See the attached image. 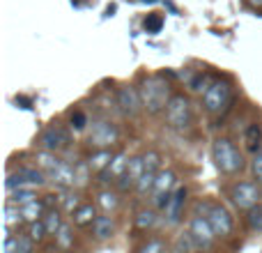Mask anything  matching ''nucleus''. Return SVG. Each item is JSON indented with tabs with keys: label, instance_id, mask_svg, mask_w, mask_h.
<instances>
[{
	"label": "nucleus",
	"instance_id": "obj_14",
	"mask_svg": "<svg viewBox=\"0 0 262 253\" xmlns=\"http://www.w3.org/2000/svg\"><path fill=\"white\" fill-rule=\"evenodd\" d=\"M127 166H129V157L124 152L120 154H113V159H111V163L101 171V182L104 184H115V182L120 180V177L127 173Z\"/></svg>",
	"mask_w": 262,
	"mask_h": 253
},
{
	"label": "nucleus",
	"instance_id": "obj_18",
	"mask_svg": "<svg viewBox=\"0 0 262 253\" xmlns=\"http://www.w3.org/2000/svg\"><path fill=\"white\" fill-rule=\"evenodd\" d=\"M21 212H23V221H37V219H41L44 217V212H46V203L44 200H30V203H26V205H21Z\"/></svg>",
	"mask_w": 262,
	"mask_h": 253
},
{
	"label": "nucleus",
	"instance_id": "obj_21",
	"mask_svg": "<svg viewBox=\"0 0 262 253\" xmlns=\"http://www.w3.org/2000/svg\"><path fill=\"white\" fill-rule=\"evenodd\" d=\"M111 159H113V152H111L108 147H101L97 154H92L90 159H88V166H90V171H97L101 173L106 166L111 163Z\"/></svg>",
	"mask_w": 262,
	"mask_h": 253
},
{
	"label": "nucleus",
	"instance_id": "obj_15",
	"mask_svg": "<svg viewBox=\"0 0 262 253\" xmlns=\"http://www.w3.org/2000/svg\"><path fill=\"white\" fill-rule=\"evenodd\" d=\"M184 200H186V189H184V186H177V189L170 194V200H168V205L163 207L168 226H175V223H180L182 209H184Z\"/></svg>",
	"mask_w": 262,
	"mask_h": 253
},
{
	"label": "nucleus",
	"instance_id": "obj_6",
	"mask_svg": "<svg viewBox=\"0 0 262 253\" xmlns=\"http://www.w3.org/2000/svg\"><path fill=\"white\" fill-rule=\"evenodd\" d=\"M118 138H120V131L111 120H95L90 126V134H88V143L97 150L111 147L113 143H118Z\"/></svg>",
	"mask_w": 262,
	"mask_h": 253
},
{
	"label": "nucleus",
	"instance_id": "obj_25",
	"mask_svg": "<svg viewBox=\"0 0 262 253\" xmlns=\"http://www.w3.org/2000/svg\"><path fill=\"white\" fill-rule=\"evenodd\" d=\"M7 203H14V205H26V203H30V200H35L37 196L32 194V191H26L23 186H18V189H12V191H7Z\"/></svg>",
	"mask_w": 262,
	"mask_h": 253
},
{
	"label": "nucleus",
	"instance_id": "obj_10",
	"mask_svg": "<svg viewBox=\"0 0 262 253\" xmlns=\"http://www.w3.org/2000/svg\"><path fill=\"white\" fill-rule=\"evenodd\" d=\"M175 182H177V177H175V173H172V171H159L157 182H154V189H152L154 205H157L159 209H163L168 205Z\"/></svg>",
	"mask_w": 262,
	"mask_h": 253
},
{
	"label": "nucleus",
	"instance_id": "obj_39",
	"mask_svg": "<svg viewBox=\"0 0 262 253\" xmlns=\"http://www.w3.org/2000/svg\"><path fill=\"white\" fill-rule=\"evenodd\" d=\"M249 5H253V7H262V0H249Z\"/></svg>",
	"mask_w": 262,
	"mask_h": 253
},
{
	"label": "nucleus",
	"instance_id": "obj_35",
	"mask_svg": "<svg viewBox=\"0 0 262 253\" xmlns=\"http://www.w3.org/2000/svg\"><path fill=\"white\" fill-rule=\"evenodd\" d=\"M249 226H251V230H262V209L258 205H255L249 214Z\"/></svg>",
	"mask_w": 262,
	"mask_h": 253
},
{
	"label": "nucleus",
	"instance_id": "obj_38",
	"mask_svg": "<svg viewBox=\"0 0 262 253\" xmlns=\"http://www.w3.org/2000/svg\"><path fill=\"white\" fill-rule=\"evenodd\" d=\"M16 104H23V109H30L32 101L28 99V97H16Z\"/></svg>",
	"mask_w": 262,
	"mask_h": 253
},
{
	"label": "nucleus",
	"instance_id": "obj_36",
	"mask_svg": "<svg viewBox=\"0 0 262 253\" xmlns=\"http://www.w3.org/2000/svg\"><path fill=\"white\" fill-rule=\"evenodd\" d=\"M251 171H253V177L258 182H262V147L253 154V163H251Z\"/></svg>",
	"mask_w": 262,
	"mask_h": 253
},
{
	"label": "nucleus",
	"instance_id": "obj_4",
	"mask_svg": "<svg viewBox=\"0 0 262 253\" xmlns=\"http://www.w3.org/2000/svg\"><path fill=\"white\" fill-rule=\"evenodd\" d=\"M195 212L203 214V217H207V221L212 223L216 237H228V235H232V230H235V221H232L230 212H228L223 205L203 200V203L195 205Z\"/></svg>",
	"mask_w": 262,
	"mask_h": 253
},
{
	"label": "nucleus",
	"instance_id": "obj_33",
	"mask_svg": "<svg viewBox=\"0 0 262 253\" xmlns=\"http://www.w3.org/2000/svg\"><path fill=\"white\" fill-rule=\"evenodd\" d=\"M81 198H78V194H67V196H64V198H62V207L64 209H67V212H76V209L78 207H81Z\"/></svg>",
	"mask_w": 262,
	"mask_h": 253
},
{
	"label": "nucleus",
	"instance_id": "obj_17",
	"mask_svg": "<svg viewBox=\"0 0 262 253\" xmlns=\"http://www.w3.org/2000/svg\"><path fill=\"white\" fill-rule=\"evenodd\" d=\"M113 233H115V223L108 214L95 219V223H92V235H95L97 240H111Z\"/></svg>",
	"mask_w": 262,
	"mask_h": 253
},
{
	"label": "nucleus",
	"instance_id": "obj_2",
	"mask_svg": "<svg viewBox=\"0 0 262 253\" xmlns=\"http://www.w3.org/2000/svg\"><path fill=\"white\" fill-rule=\"evenodd\" d=\"M232 101H235V95H232V88L228 81L214 78L212 83H207V88H205V92H203V104L209 115L223 118V115L230 111Z\"/></svg>",
	"mask_w": 262,
	"mask_h": 253
},
{
	"label": "nucleus",
	"instance_id": "obj_31",
	"mask_svg": "<svg viewBox=\"0 0 262 253\" xmlns=\"http://www.w3.org/2000/svg\"><path fill=\"white\" fill-rule=\"evenodd\" d=\"M55 244L60 246V249H69V246L74 244V237H72V230H69V226H60V230L55 233Z\"/></svg>",
	"mask_w": 262,
	"mask_h": 253
},
{
	"label": "nucleus",
	"instance_id": "obj_19",
	"mask_svg": "<svg viewBox=\"0 0 262 253\" xmlns=\"http://www.w3.org/2000/svg\"><path fill=\"white\" fill-rule=\"evenodd\" d=\"M244 143H246V150L249 152H258L260 150V143H262V126L258 122H253V124H249L246 126V131H244Z\"/></svg>",
	"mask_w": 262,
	"mask_h": 253
},
{
	"label": "nucleus",
	"instance_id": "obj_1",
	"mask_svg": "<svg viewBox=\"0 0 262 253\" xmlns=\"http://www.w3.org/2000/svg\"><path fill=\"white\" fill-rule=\"evenodd\" d=\"M140 97H143V109L149 115H157L166 109V104L170 101L172 92H170V83L161 76V74H152L145 76L140 83Z\"/></svg>",
	"mask_w": 262,
	"mask_h": 253
},
{
	"label": "nucleus",
	"instance_id": "obj_34",
	"mask_svg": "<svg viewBox=\"0 0 262 253\" xmlns=\"http://www.w3.org/2000/svg\"><path fill=\"white\" fill-rule=\"evenodd\" d=\"M69 122H72V126L76 131H83L85 129V124H88V115L83 113V111H74L72 118H69Z\"/></svg>",
	"mask_w": 262,
	"mask_h": 253
},
{
	"label": "nucleus",
	"instance_id": "obj_8",
	"mask_svg": "<svg viewBox=\"0 0 262 253\" xmlns=\"http://www.w3.org/2000/svg\"><path fill=\"white\" fill-rule=\"evenodd\" d=\"M230 198L235 207H239L242 212H251L260 203V191L253 182H237L230 189Z\"/></svg>",
	"mask_w": 262,
	"mask_h": 253
},
{
	"label": "nucleus",
	"instance_id": "obj_5",
	"mask_svg": "<svg viewBox=\"0 0 262 253\" xmlns=\"http://www.w3.org/2000/svg\"><path fill=\"white\" fill-rule=\"evenodd\" d=\"M166 113V122L170 129L184 131L191 126V120H193V111H191V101L186 95H172L170 101L163 109Z\"/></svg>",
	"mask_w": 262,
	"mask_h": 253
},
{
	"label": "nucleus",
	"instance_id": "obj_3",
	"mask_svg": "<svg viewBox=\"0 0 262 253\" xmlns=\"http://www.w3.org/2000/svg\"><path fill=\"white\" fill-rule=\"evenodd\" d=\"M212 159L223 175H237L244 168V157L228 138H216L212 145Z\"/></svg>",
	"mask_w": 262,
	"mask_h": 253
},
{
	"label": "nucleus",
	"instance_id": "obj_16",
	"mask_svg": "<svg viewBox=\"0 0 262 253\" xmlns=\"http://www.w3.org/2000/svg\"><path fill=\"white\" fill-rule=\"evenodd\" d=\"M32 244L35 242L30 237H18V235L7 233V237H5V253H30Z\"/></svg>",
	"mask_w": 262,
	"mask_h": 253
},
{
	"label": "nucleus",
	"instance_id": "obj_24",
	"mask_svg": "<svg viewBox=\"0 0 262 253\" xmlns=\"http://www.w3.org/2000/svg\"><path fill=\"white\" fill-rule=\"evenodd\" d=\"M154 223H157L154 209H140V212L136 214V228H138V230H149V228H154Z\"/></svg>",
	"mask_w": 262,
	"mask_h": 253
},
{
	"label": "nucleus",
	"instance_id": "obj_23",
	"mask_svg": "<svg viewBox=\"0 0 262 253\" xmlns=\"http://www.w3.org/2000/svg\"><path fill=\"white\" fill-rule=\"evenodd\" d=\"M41 221H44V226H46V233H49V235H53V237H55V233L60 230V226H62L58 209H46L44 217H41Z\"/></svg>",
	"mask_w": 262,
	"mask_h": 253
},
{
	"label": "nucleus",
	"instance_id": "obj_29",
	"mask_svg": "<svg viewBox=\"0 0 262 253\" xmlns=\"http://www.w3.org/2000/svg\"><path fill=\"white\" fill-rule=\"evenodd\" d=\"M97 203L101 205V207L106 209V212H113V209H118L120 200H118V194H113V191H101L99 196H97Z\"/></svg>",
	"mask_w": 262,
	"mask_h": 253
},
{
	"label": "nucleus",
	"instance_id": "obj_40",
	"mask_svg": "<svg viewBox=\"0 0 262 253\" xmlns=\"http://www.w3.org/2000/svg\"><path fill=\"white\" fill-rule=\"evenodd\" d=\"M138 3H157V0H138Z\"/></svg>",
	"mask_w": 262,
	"mask_h": 253
},
{
	"label": "nucleus",
	"instance_id": "obj_27",
	"mask_svg": "<svg viewBox=\"0 0 262 253\" xmlns=\"http://www.w3.org/2000/svg\"><path fill=\"white\" fill-rule=\"evenodd\" d=\"M172 249H175V251H195V249H200V246H198V242L193 240V235H191V233H182V235H177Z\"/></svg>",
	"mask_w": 262,
	"mask_h": 253
},
{
	"label": "nucleus",
	"instance_id": "obj_9",
	"mask_svg": "<svg viewBox=\"0 0 262 253\" xmlns=\"http://www.w3.org/2000/svg\"><path fill=\"white\" fill-rule=\"evenodd\" d=\"M115 99H118L122 115H127V118H138L140 111H145L140 90H136L134 86H120L118 92H115Z\"/></svg>",
	"mask_w": 262,
	"mask_h": 253
},
{
	"label": "nucleus",
	"instance_id": "obj_11",
	"mask_svg": "<svg viewBox=\"0 0 262 253\" xmlns=\"http://www.w3.org/2000/svg\"><path fill=\"white\" fill-rule=\"evenodd\" d=\"M189 233L193 235V240L198 242L200 249H209V246L214 244V237H216V233H214L212 223H209L207 217H203V214H195V217L191 219Z\"/></svg>",
	"mask_w": 262,
	"mask_h": 253
},
{
	"label": "nucleus",
	"instance_id": "obj_26",
	"mask_svg": "<svg viewBox=\"0 0 262 253\" xmlns=\"http://www.w3.org/2000/svg\"><path fill=\"white\" fill-rule=\"evenodd\" d=\"M157 175L159 173H152V171H145L143 175H140L138 184H136V191H138L140 196H147L149 191L154 189V182H157Z\"/></svg>",
	"mask_w": 262,
	"mask_h": 253
},
{
	"label": "nucleus",
	"instance_id": "obj_13",
	"mask_svg": "<svg viewBox=\"0 0 262 253\" xmlns=\"http://www.w3.org/2000/svg\"><path fill=\"white\" fill-rule=\"evenodd\" d=\"M46 175H49V182H53L55 186H62V189L76 184V168H72L64 161H58L51 171H46Z\"/></svg>",
	"mask_w": 262,
	"mask_h": 253
},
{
	"label": "nucleus",
	"instance_id": "obj_20",
	"mask_svg": "<svg viewBox=\"0 0 262 253\" xmlns=\"http://www.w3.org/2000/svg\"><path fill=\"white\" fill-rule=\"evenodd\" d=\"M95 219H97V209L92 203H83L81 207L74 212V223H76V226H92Z\"/></svg>",
	"mask_w": 262,
	"mask_h": 253
},
{
	"label": "nucleus",
	"instance_id": "obj_12",
	"mask_svg": "<svg viewBox=\"0 0 262 253\" xmlns=\"http://www.w3.org/2000/svg\"><path fill=\"white\" fill-rule=\"evenodd\" d=\"M143 173H145V157H134V159H129L127 173H124L115 184H118V189L122 191V194H127V191L136 189V184H138V180H140Z\"/></svg>",
	"mask_w": 262,
	"mask_h": 253
},
{
	"label": "nucleus",
	"instance_id": "obj_37",
	"mask_svg": "<svg viewBox=\"0 0 262 253\" xmlns=\"http://www.w3.org/2000/svg\"><path fill=\"white\" fill-rule=\"evenodd\" d=\"M143 253H154V251H166V244L163 242H147V244L140 246Z\"/></svg>",
	"mask_w": 262,
	"mask_h": 253
},
{
	"label": "nucleus",
	"instance_id": "obj_22",
	"mask_svg": "<svg viewBox=\"0 0 262 253\" xmlns=\"http://www.w3.org/2000/svg\"><path fill=\"white\" fill-rule=\"evenodd\" d=\"M21 221H23L21 205L7 203V207H5V228H7V233H12V228L16 226V223H21Z\"/></svg>",
	"mask_w": 262,
	"mask_h": 253
},
{
	"label": "nucleus",
	"instance_id": "obj_32",
	"mask_svg": "<svg viewBox=\"0 0 262 253\" xmlns=\"http://www.w3.org/2000/svg\"><path fill=\"white\" fill-rule=\"evenodd\" d=\"M143 157H145V171H152V173L161 171V154H159V152L149 150V152L143 154Z\"/></svg>",
	"mask_w": 262,
	"mask_h": 253
},
{
	"label": "nucleus",
	"instance_id": "obj_7",
	"mask_svg": "<svg viewBox=\"0 0 262 253\" xmlns=\"http://www.w3.org/2000/svg\"><path fill=\"white\" fill-rule=\"evenodd\" d=\"M39 145L41 150H49V152H62L69 147V131L64 124L53 122L49 124L39 136Z\"/></svg>",
	"mask_w": 262,
	"mask_h": 253
},
{
	"label": "nucleus",
	"instance_id": "obj_30",
	"mask_svg": "<svg viewBox=\"0 0 262 253\" xmlns=\"http://www.w3.org/2000/svg\"><path fill=\"white\" fill-rule=\"evenodd\" d=\"M143 28L149 32V35H157V32H161V28H163V16L161 14H147L143 21Z\"/></svg>",
	"mask_w": 262,
	"mask_h": 253
},
{
	"label": "nucleus",
	"instance_id": "obj_28",
	"mask_svg": "<svg viewBox=\"0 0 262 253\" xmlns=\"http://www.w3.org/2000/svg\"><path fill=\"white\" fill-rule=\"evenodd\" d=\"M46 226H44V221L41 219H37V221H30V230H28V237H30L35 244H39V242H44L46 240Z\"/></svg>",
	"mask_w": 262,
	"mask_h": 253
}]
</instances>
